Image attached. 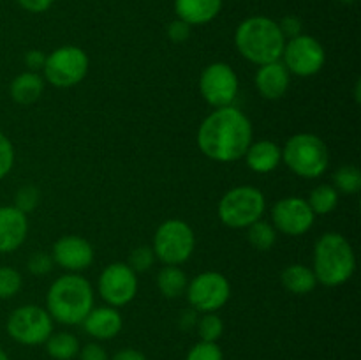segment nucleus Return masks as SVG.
<instances>
[{"instance_id":"f257e3e1","label":"nucleus","mask_w":361,"mask_h":360,"mask_svg":"<svg viewBox=\"0 0 361 360\" xmlns=\"http://www.w3.org/2000/svg\"><path fill=\"white\" fill-rule=\"evenodd\" d=\"M252 124L236 106L215 108L197 129V147L217 162L238 161L252 143Z\"/></svg>"},{"instance_id":"f03ea898","label":"nucleus","mask_w":361,"mask_h":360,"mask_svg":"<svg viewBox=\"0 0 361 360\" xmlns=\"http://www.w3.org/2000/svg\"><path fill=\"white\" fill-rule=\"evenodd\" d=\"M94 307V288L80 274H66L55 279L46 295V311L53 321L80 325Z\"/></svg>"},{"instance_id":"7ed1b4c3","label":"nucleus","mask_w":361,"mask_h":360,"mask_svg":"<svg viewBox=\"0 0 361 360\" xmlns=\"http://www.w3.org/2000/svg\"><path fill=\"white\" fill-rule=\"evenodd\" d=\"M235 44L243 59L263 66L281 60L286 39L275 20L268 16H250L236 27Z\"/></svg>"},{"instance_id":"20e7f679","label":"nucleus","mask_w":361,"mask_h":360,"mask_svg":"<svg viewBox=\"0 0 361 360\" xmlns=\"http://www.w3.org/2000/svg\"><path fill=\"white\" fill-rule=\"evenodd\" d=\"M312 270L317 282L328 288L345 284L356 270V254L351 242L335 232L321 235L314 246Z\"/></svg>"},{"instance_id":"39448f33","label":"nucleus","mask_w":361,"mask_h":360,"mask_svg":"<svg viewBox=\"0 0 361 360\" xmlns=\"http://www.w3.org/2000/svg\"><path fill=\"white\" fill-rule=\"evenodd\" d=\"M282 161L302 179H319L330 164V152L317 134L298 133L282 147Z\"/></svg>"},{"instance_id":"423d86ee","label":"nucleus","mask_w":361,"mask_h":360,"mask_svg":"<svg viewBox=\"0 0 361 360\" xmlns=\"http://www.w3.org/2000/svg\"><path fill=\"white\" fill-rule=\"evenodd\" d=\"M267 200L263 191L254 186H236L221 198L217 207L219 219L224 226L233 229L249 228L263 219Z\"/></svg>"},{"instance_id":"0eeeda50","label":"nucleus","mask_w":361,"mask_h":360,"mask_svg":"<svg viewBox=\"0 0 361 360\" xmlns=\"http://www.w3.org/2000/svg\"><path fill=\"white\" fill-rule=\"evenodd\" d=\"M196 247L194 229L182 219H168L155 229L154 249L155 258L164 265H182L192 256Z\"/></svg>"},{"instance_id":"6e6552de","label":"nucleus","mask_w":361,"mask_h":360,"mask_svg":"<svg viewBox=\"0 0 361 360\" xmlns=\"http://www.w3.org/2000/svg\"><path fill=\"white\" fill-rule=\"evenodd\" d=\"M90 60L80 46H60L46 55L42 73L48 83L56 88H71L81 83L88 73Z\"/></svg>"},{"instance_id":"1a4fd4ad","label":"nucleus","mask_w":361,"mask_h":360,"mask_svg":"<svg viewBox=\"0 0 361 360\" xmlns=\"http://www.w3.org/2000/svg\"><path fill=\"white\" fill-rule=\"evenodd\" d=\"M7 334L23 346L44 344L53 334V318L44 307L23 306L14 309L7 318Z\"/></svg>"},{"instance_id":"9d476101","label":"nucleus","mask_w":361,"mask_h":360,"mask_svg":"<svg viewBox=\"0 0 361 360\" xmlns=\"http://www.w3.org/2000/svg\"><path fill=\"white\" fill-rule=\"evenodd\" d=\"M190 307L197 313H217L231 296V284L221 272L208 270L189 281L185 289Z\"/></svg>"},{"instance_id":"9b49d317","label":"nucleus","mask_w":361,"mask_h":360,"mask_svg":"<svg viewBox=\"0 0 361 360\" xmlns=\"http://www.w3.org/2000/svg\"><path fill=\"white\" fill-rule=\"evenodd\" d=\"M281 62L284 64L289 74L307 78L314 76L323 69L326 62V53L316 37L302 34L286 41Z\"/></svg>"},{"instance_id":"f8f14e48","label":"nucleus","mask_w":361,"mask_h":360,"mask_svg":"<svg viewBox=\"0 0 361 360\" xmlns=\"http://www.w3.org/2000/svg\"><path fill=\"white\" fill-rule=\"evenodd\" d=\"M240 81L235 69L226 62H214L203 69L200 76V92L214 108L231 106L238 95Z\"/></svg>"},{"instance_id":"ddd939ff","label":"nucleus","mask_w":361,"mask_h":360,"mask_svg":"<svg viewBox=\"0 0 361 360\" xmlns=\"http://www.w3.org/2000/svg\"><path fill=\"white\" fill-rule=\"evenodd\" d=\"M101 299L111 307H122L133 302L137 293V275L127 263L108 265L97 281Z\"/></svg>"},{"instance_id":"4468645a","label":"nucleus","mask_w":361,"mask_h":360,"mask_svg":"<svg viewBox=\"0 0 361 360\" xmlns=\"http://www.w3.org/2000/svg\"><path fill=\"white\" fill-rule=\"evenodd\" d=\"M314 219H316V214L309 207L305 198H282L271 208V224L284 235H305L312 228Z\"/></svg>"},{"instance_id":"2eb2a0df","label":"nucleus","mask_w":361,"mask_h":360,"mask_svg":"<svg viewBox=\"0 0 361 360\" xmlns=\"http://www.w3.org/2000/svg\"><path fill=\"white\" fill-rule=\"evenodd\" d=\"M51 258L59 267L69 270L71 274L87 270L94 261V247L87 239L78 235L60 236L53 244Z\"/></svg>"},{"instance_id":"dca6fc26","label":"nucleus","mask_w":361,"mask_h":360,"mask_svg":"<svg viewBox=\"0 0 361 360\" xmlns=\"http://www.w3.org/2000/svg\"><path fill=\"white\" fill-rule=\"evenodd\" d=\"M28 235V217L14 205L0 207V253H14Z\"/></svg>"},{"instance_id":"f3484780","label":"nucleus","mask_w":361,"mask_h":360,"mask_svg":"<svg viewBox=\"0 0 361 360\" xmlns=\"http://www.w3.org/2000/svg\"><path fill=\"white\" fill-rule=\"evenodd\" d=\"M254 83H256L261 97L277 101V99L284 97L286 92L289 90L291 74H289V71L286 69L281 60H275V62L263 64V66L257 67Z\"/></svg>"},{"instance_id":"a211bd4d","label":"nucleus","mask_w":361,"mask_h":360,"mask_svg":"<svg viewBox=\"0 0 361 360\" xmlns=\"http://www.w3.org/2000/svg\"><path fill=\"white\" fill-rule=\"evenodd\" d=\"M83 328L88 335L99 341H108V339L116 337L123 327L122 314L116 307H92L90 313L83 320Z\"/></svg>"},{"instance_id":"6ab92c4d","label":"nucleus","mask_w":361,"mask_h":360,"mask_svg":"<svg viewBox=\"0 0 361 360\" xmlns=\"http://www.w3.org/2000/svg\"><path fill=\"white\" fill-rule=\"evenodd\" d=\"M221 9L222 0H175L176 18L190 27L210 23L219 16Z\"/></svg>"},{"instance_id":"aec40b11","label":"nucleus","mask_w":361,"mask_h":360,"mask_svg":"<svg viewBox=\"0 0 361 360\" xmlns=\"http://www.w3.org/2000/svg\"><path fill=\"white\" fill-rule=\"evenodd\" d=\"M245 161L252 172L256 173H270L281 164L282 148L271 140L252 141L245 152Z\"/></svg>"},{"instance_id":"412c9836","label":"nucleus","mask_w":361,"mask_h":360,"mask_svg":"<svg viewBox=\"0 0 361 360\" xmlns=\"http://www.w3.org/2000/svg\"><path fill=\"white\" fill-rule=\"evenodd\" d=\"M42 92H44V78L39 73H32V71L18 74L11 81L9 87L11 97L18 104H32L41 97Z\"/></svg>"},{"instance_id":"4be33fe9","label":"nucleus","mask_w":361,"mask_h":360,"mask_svg":"<svg viewBox=\"0 0 361 360\" xmlns=\"http://www.w3.org/2000/svg\"><path fill=\"white\" fill-rule=\"evenodd\" d=\"M281 282L289 293H295V295H309L317 286V279L312 268L302 263L286 267L281 274Z\"/></svg>"},{"instance_id":"5701e85b","label":"nucleus","mask_w":361,"mask_h":360,"mask_svg":"<svg viewBox=\"0 0 361 360\" xmlns=\"http://www.w3.org/2000/svg\"><path fill=\"white\" fill-rule=\"evenodd\" d=\"M189 279L178 265H166L157 274V288L166 299H178L185 293Z\"/></svg>"},{"instance_id":"b1692460","label":"nucleus","mask_w":361,"mask_h":360,"mask_svg":"<svg viewBox=\"0 0 361 360\" xmlns=\"http://www.w3.org/2000/svg\"><path fill=\"white\" fill-rule=\"evenodd\" d=\"M46 352L55 360H73L80 353V341L71 332H56L46 339Z\"/></svg>"},{"instance_id":"393cba45","label":"nucleus","mask_w":361,"mask_h":360,"mask_svg":"<svg viewBox=\"0 0 361 360\" xmlns=\"http://www.w3.org/2000/svg\"><path fill=\"white\" fill-rule=\"evenodd\" d=\"M307 203L316 215H326L337 208L338 193L331 184H321V186L314 187Z\"/></svg>"},{"instance_id":"a878e982","label":"nucleus","mask_w":361,"mask_h":360,"mask_svg":"<svg viewBox=\"0 0 361 360\" xmlns=\"http://www.w3.org/2000/svg\"><path fill=\"white\" fill-rule=\"evenodd\" d=\"M247 239L257 251H270L277 242V229L264 219H259L247 228Z\"/></svg>"},{"instance_id":"bb28decb","label":"nucleus","mask_w":361,"mask_h":360,"mask_svg":"<svg viewBox=\"0 0 361 360\" xmlns=\"http://www.w3.org/2000/svg\"><path fill=\"white\" fill-rule=\"evenodd\" d=\"M331 186L342 194H356L361 189V172L358 166L344 164L335 172Z\"/></svg>"},{"instance_id":"cd10ccee","label":"nucleus","mask_w":361,"mask_h":360,"mask_svg":"<svg viewBox=\"0 0 361 360\" xmlns=\"http://www.w3.org/2000/svg\"><path fill=\"white\" fill-rule=\"evenodd\" d=\"M196 328L201 341L217 342L224 332V321L217 316V313H204L203 316L197 318Z\"/></svg>"},{"instance_id":"c85d7f7f","label":"nucleus","mask_w":361,"mask_h":360,"mask_svg":"<svg viewBox=\"0 0 361 360\" xmlns=\"http://www.w3.org/2000/svg\"><path fill=\"white\" fill-rule=\"evenodd\" d=\"M23 286L21 274L13 267H0V300L13 299Z\"/></svg>"},{"instance_id":"c756f323","label":"nucleus","mask_w":361,"mask_h":360,"mask_svg":"<svg viewBox=\"0 0 361 360\" xmlns=\"http://www.w3.org/2000/svg\"><path fill=\"white\" fill-rule=\"evenodd\" d=\"M185 360H224V353L217 342L200 341L189 349Z\"/></svg>"},{"instance_id":"7c9ffc66","label":"nucleus","mask_w":361,"mask_h":360,"mask_svg":"<svg viewBox=\"0 0 361 360\" xmlns=\"http://www.w3.org/2000/svg\"><path fill=\"white\" fill-rule=\"evenodd\" d=\"M39 200H41V193H39L37 187L23 186L16 191V196H14V207H16L18 210L28 214V212H32L35 207H37Z\"/></svg>"},{"instance_id":"2f4dec72","label":"nucleus","mask_w":361,"mask_h":360,"mask_svg":"<svg viewBox=\"0 0 361 360\" xmlns=\"http://www.w3.org/2000/svg\"><path fill=\"white\" fill-rule=\"evenodd\" d=\"M157 260L154 254V249L150 246H140L130 253L129 256V267L133 268L134 272H147L148 268L154 265V261Z\"/></svg>"},{"instance_id":"473e14b6","label":"nucleus","mask_w":361,"mask_h":360,"mask_svg":"<svg viewBox=\"0 0 361 360\" xmlns=\"http://www.w3.org/2000/svg\"><path fill=\"white\" fill-rule=\"evenodd\" d=\"M14 166V147L11 143L9 138L0 131V180L6 175H9V172Z\"/></svg>"},{"instance_id":"72a5a7b5","label":"nucleus","mask_w":361,"mask_h":360,"mask_svg":"<svg viewBox=\"0 0 361 360\" xmlns=\"http://www.w3.org/2000/svg\"><path fill=\"white\" fill-rule=\"evenodd\" d=\"M53 265H55V261H53L51 254L48 253H34L27 261V268L32 275L49 274Z\"/></svg>"},{"instance_id":"f704fd0d","label":"nucleus","mask_w":361,"mask_h":360,"mask_svg":"<svg viewBox=\"0 0 361 360\" xmlns=\"http://www.w3.org/2000/svg\"><path fill=\"white\" fill-rule=\"evenodd\" d=\"M277 23L286 41L293 37H298V35L303 34V23L298 16H284L281 21H277Z\"/></svg>"},{"instance_id":"c9c22d12","label":"nucleus","mask_w":361,"mask_h":360,"mask_svg":"<svg viewBox=\"0 0 361 360\" xmlns=\"http://www.w3.org/2000/svg\"><path fill=\"white\" fill-rule=\"evenodd\" d=\"M190 32H192V27L180 18H176L168 25V37L173 42H185L190 37Z\"/></svg>"},{"instance_id":"e433bc0d","label":"nucleus","mask_w":361,"mask_h":360,"mask_svg":"<svg viewBox=\"0 0 361 360\" xmlns=\"http://www.w3.org/2000/svg\"><path fill=\"white\" fill-rule=\"evenodd\" d=\"M80 360H109L108 353L97 342H88L83 348H80Z\"/></svg>"},{"instance_id":"4c0bfd02","label":"nucleus","mask_w":361,"mask_h":360,"mask_svg":"<svg viewBox=\"0 0 361 360\" xmlns=\"http://www.w3.org/2000/svg\"><path fill=\"white\" fill-rule=\"evenodd\" d=\"M46 64V53L41 49H30V52L25 53V66L28 67V71L32 73H37L39 69H42Z\"/></svg>"},{"instance_id":"58836bf2","label":"nucleus","mask_w":361,"mask_h":360,"mask_svg":"<svg viewBox=\"0 0 361 360\" xmlns=\"http://www.w3.org/2000/svg\"><path fill=\"white\" fill-rule=\"evenodd\" d=\"M16 2L21 9L28 11V13L39 14V13H44V11H48L49 7L53 6V2H55V0H16Z\"/></svg>"},{"instance_id":"ea45409f","label":"nucleus","mask_w":361,"mask_h":360,"mask_svg":"<svg viewBox=\"0 0 361 360\" xmlns=\"http://www.w3.org/2000/svg\"><path fill=\"white\" fill-rule=\"evenodd\" d=\"M111 360H148L145 356V353H141L140 349L134 348H123L120 352H116L115 355L111 356Z\"/></svg>"},{"instance_id":"a19ab883","label":"nucleus","mask_w":361,"mask_h":360,"mask_svg":"<svg viewBox=\"0 0 361 360\" xmlns=\"http://www.w3.org/2000/svg\"><path fill=\"white\" fill-rule=\"evenodd\" d=\"M196 323H197V311H194L192 307H190L189 311H183L182 316H180V325H182V328L189 330V328L196 327Z\"/></svg>"},{"instance_id":"79ce46f5","label":"nucleus","mask_w":361,"mask_h":360,"mask_svg":"<svg viewBox=\"0 0 361 360\" xmlns=\"http://www.w3.org/2000/svg\"><path fill=\"white\" fill-rule=\"evenodd\" d=\"M355 97H356V101L360 102V81H356V90H355Z\"/></svg>"},{"instance_id":"37998d69","label":"nucleus","mask_w":361,"mask_h":360,"mask_svg":"<svg viewBox=\"0 0 361 360\" xmlns=\"http://www.w3.org/2000/svg\"><path fill=\"white\" fill-rule=\"evenodd\" d=\"M0 360H11V359H9V355H7V353L4 352L2 348H0Z\"/></svg>"},{"instance_id":"c03bdc74","label":"nucleus","mask_w":361,"mask_h":360,"mask_svg":"<svg viewBox=\"0 0 361 360\" xmlns=\"http://www.w3.org/2000/svg\"><path fill=\"white\" fill-rule=\"evenodd\" d=\"M342 4H353V2H356V0H341Z\"/></svg>"}]
</instances>
